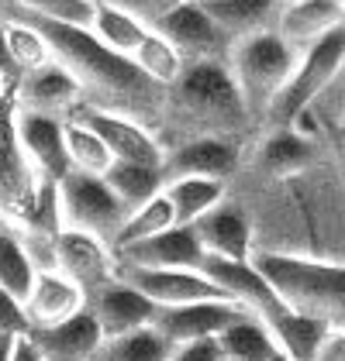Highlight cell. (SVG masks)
<instances>
[{"label":"cell","mask_w":345,"mask_h":361,"mask_svg":"<svg viewBox=\"0 0 345 361\" xmlns=\"http://www.w3.org/2000/svg\"><path fill=\"white\" fill-rule=\"evenodd\" d=\"M11 124H14V141H18L31 172L38 176V183H59L69 172L66 141H62V117L21 111L11 104Z\"/></svg>","instance_id":"cell-9"},{"label":"cell","mask_w":345,"mask_h":361,"mask_svg":"<svg viewBox=\"0 0 345 361\" xmlns=\"http://www.w3.org/2000/svg\"><path fill=\"white\" fill-rule=\"evenodd\" d=\"M14 107L66 121L76 107H83V93H80V83L52 59L14 80Z\"/></svg>","instance_id":"cell-14"},{"label":"cell","mask_w":345,"mask_h":361,"mask_svg":"<svg viewBox=\"0 0 345 361\" xmlns=\"http://www.w3.org/2000/svg\"><path fill=\"white\" fill-rule=\"evenodd\" d=\"M194 234L201 241L204 255H218V258H235V262H249L252 251H256V238H252V227L249 217L221 200L211 214H204L201 221L194 224Z\"/></svg>","instance_id":"cell-20"},{"label":"cell","mask_w":345,"mask_h":361,"mask_svg":"<svg viewBox=\"0 0 345 361\" xmlns=\"http://www.w3.org/2000/svg\"><path fill=\"white\" fill-rule=\"evenodd\" d=\"M38 276V269L31 265L28 251L21 245L18 231L0 227V289L7 296H14L18 303H25V296L31 293V282Z\"/></svg>","instance_id":"cell-34"},{"label":"cell","mask_w":345,"mask_h":361,"mask_svg":"<svg viewBox=\"0 0 345 361\" xmlns=\"http://www.w3.org/2000/svg\"><path fill=\"white\" fill-rule=\"evenodd\" d=\"M86 31H90L104 49L131 59V52L139 49V42L145 38L148 25H142V21L131 18V14H124L115 4H93V18H90V28Z\"/></svg>","instance_id":"cell-26"},{"label":"cell","mask_w":345,"mask_h":361,"mask_svg":"<svg viewBox=\"0 0 345 361\" xmlns=\"http://www.w3.org/2000/svg\"><path fill=\"white\" fill-rule=\"evenodd\" d=\"M315 155H317V141L297 135L293 128H276L262 145L259 162H262V169L269 176L287 179V176H297V172L315 166Z\"/></svg>","instance_id":"cell-24"},{"label":"cell","mask_w":345,"mask_h":361,"mask_svg":"<svg viewBox=\"0 0 345 361\" xmlns=\"http://www.w3.org/2000/svg\"><path fill=\"white\" fill-rule=\"evenodd\" d=\"M28 337L45 361H93L100 341H104V334H100L93 313L86 306L80 313H73L69 320H62V324L28 331Z\"/></svg>","instance_id":"cell-19"},{"label":"cell","mask_w":345,"mask_h":361,"mask_svg":"<svg viewBox=\"0 0 345 361\" xmlns=\"http://www.w3.org/2000/svg\"><path fill=\"white\" fill-rule=\"evenodd\" d=\"M166 107L207 128L204 135H221L249 121L225 62H187L180 80L166 90Z\"/></svg>","instance_id":"cell-3"},{"label":"cell","mask_w":345,"mask_h":361,"mask_svg":"<svg viewBox=\"0 0 345 361\" xmlns=\"http://www.w3.org/2000/svg\"><path fill=\"white\" fill-rule=\"evenodd\" d=\"M56 203H59V224L62 227H76L86 231L100 241H115L121 221L128 217V210L121 207L104 176H86V172H66L56 183Z\"/></svg>","instance_id":"cell-6"},{"label":"cell","mask_w":345,"mask_h":361,"mask_svg":"<svg viewBox=\"0 0 345 361\" xmlns=\"http://www.w3.org/2000/svg\"><path fill=\"white\" fill-rule=\"evenodd\" d=\"M62 141H66V159L69 172H86V176H104L115 166V155L107 152V145L93 128H86L80 117H66L62 121Z\"/></svg>","instance_id":"cell-27"},{"label":"cell","mask_w":345,"mask_h":361,"mask_svg":"<svg viewBox=\"0 0 345 361\" xmlns=\"http://www.w3.org/2000/svg\"><path fill=\"white\" fill-rule=\"evenodd\" d=\"M11 361H45V358L38 355V348L31 344L28 334H18L14 344H11Z\"/></svg>","instance_id":"cell-39"},{"label":"cell","mask_w":345,"mask_h":361,"mask_svg":"<svg viewBox=\"0 0 345 361\" xmlns=\"http://www.w3.org/2000/svg\"><path fill=\"white\" fill-rule=\"evenodd\" d=\"M218 358H221V348H218V341L211 337V341H190V344H176L166 361H218Z\"/></svg>","instance_id":"cell-36"},{"label":"cell","mask_w":345,"mask_h":361,"mask_svg":"<svg viewBox=\"0 0 345 361\" xmlns=\"http://www.w3.org/2000/svg\"><path fill=\"white\" fill-rule=\"evenodd\" d=\"M317 361H345V327H335L328 334V341L317 351Z\"/></svg>","instance_id":"cell-38"},{"label":"cell","mask_w":345,"mask_h":361,"mask_svg":"<svg viewBox=\"0 0 345 361\" xmlns=\"http://www.w3.org/2000/svg\"><path fill=\"white\" fill-rule=\"evenodd\" d=\"M242 310L231 300H201V303H183V306H156L152 327L176 344H190V341H211L228 327L231 320H238Z\"/></svg>","instance_id":"cell-13"},{"label":"cell","mask_w":345,"mask_h":361,"mask_svg":"<svg viewBox=\"0 0 345 361\" xmlns=\"http://www.w3.org/2000/svg\"><path fill=\"white\" fill-rule=\"evenodd\" d=\"M0 31H4V45H7V56L14 62V73L18 76L45 66V62H52L45 35L35 28L31 21L18 18V14H4L0 18Z\"/></svg>","instance_id":"cell-29"},{"label":"cell","mask_w":345,"mask_h":361,"mask_svg":"<svg viewBox=\"0 0 345 361\" xmlns=\"http://www.w3.org/2000/svg\"><path fill=\"white\" fill-rule=\"evenodd\" d=\"M86 310L93 313L97 327L104 337H117V334L148 327L156 317V303H148L135 286H128L124 279L115 272L104 286H97L93 293H86Z\"/></svg>","instance_id":"cell-16"},{"label":"cell","mask_w":345,"mask_h":361,"mask_svg":"<svg viewBox=\"0 0 345 361\" xmlns=\"http://www.w3.org/2000/svg\"><path fill=\"white\" fill-rule=\"evenodd\" d=\"M172 224H176L172 207H170V200H166V193L159 190L152 200H145L142 207L128 210V217L121 221L115 241H111V251L124 248V245H135V241H145V238H156V234L170 231Z\"/></svg>","instance_id":"cell-32"},{"label":"cell","mask_w":345,"mask_h":361,"mask_svg":"<svg viewBox=\"0 0 345 361\" xmlns=\"http://www.w3.org/2000/svg\"><path fill=\"white\" fill-rule=\"evenodd\" d=\"M235 169H238V148L228 135H194L180 141L176 148H166L163 183L180 176H207L225 183Z\"/></svg>","instance_id":"cell-15"},{"label":"cell","mask_w":345,"mask_h":361,"mask_svg":"<svg viewBox=\"0 0 345 361\" xmlns=\"http://www.w3.org/2000/svg\"><path fill=\"white\" fill-rule=\"evenodd\" d=\"M163 193L170 200L176 224H183V227H194L221 200H228L225 183L221 179H207V176H180V179H170V183H163Z\"/></svg>","instance_id":"cell-23"},{"label":"cell","mask_w":345,"mask_h":361,"mask_svg":"<svg viewBox=\"0 0 345 361\" xmlns=\"http://www.w3.org/2000/svg\"><path fill=\"white\" fill-rule=\"evenodd\" d=\"M273 21H276L273 31L297 52H304L317 38H324L328 31L345 25V7L328 4V0H290L280 11V18H273Z\"/></svg>","instance_id":"cell-21"},{"label":"cell","mask_w":345,"mask_h":361,"mask_svg":"<svg viewBox=\"0 0 345 361\" xmlns=\"http://www.w3.org/2000/svg\"><path fill=\"white\" fill-rule=\"evenodd\" d=\"M252 265L266 276L273 293L290 310L324 320L332 331L345 327V262L297 255V251L256 248Z\"/></svg>","instance_id":"cell-2"},{"label":"cell","mask_w":345,"mask_h":361,"mask_svg":"<svg viewBox=\"0 0 345 361\" xmlns=\"http://www.w3.org/2000/svg\"><path fill=\"white\" fill-rule=\"evenodd\" d=\"M117 276L135 286L148 303L156 306H183L201 300H228L201 269H135L117 265Z\"/></svg>","instance_id":"cell-11"},{"label":"cell","mask_w":345,"mask_h":361,"mask_svg":"<svg viewBox=\"0 0 345 361\" xmlns=\"http://www.w3.org/2000/svg\"><path fill=\"white\" fill-rule=\"evenodd\" d=\"M7 14H14V11H7ZM18 18H25V14H18ZM25 21H31L45 35L52 59L80 83L83 107L124 114L156 131V117L166 111V90L145 80L131 59L104 49L86 28L38 21V18H25Z\"/></svg>","instance_id":"cell-1"},{"label":"cell","mask_w":345,"mask_h":361,"mask_svg":"<svg viewBox=\"0 0 345 361\" xmlns=\"http://www.w3.org/2000/svg\"><path fill=\"white\" fill-rule=\"evenodd\" d=\"M25 331H28V324H25L21 303L0 289V334H14L18 337V334H25Z\"/></svg>","instance_id":"cell-37"},{"label":"cell","mask_w":345,"mask_h":361,"mask_svg":"<svg viewBox=\"0 0 345 361\" xmlns=\"http://www.w3.org/2000/svg\"><path fill=\"white\" fill-rule=\"evenodd\" d=\"M90 4H100V0H90Z\"/></svg>","instance_id":"cell-47"},{"label":"cell","mask_w":345,"mask_h":361,"mask_svg":"<svg viewBox=\"0 0 345 361\" xmlns=\"http://www.w3.org/2000/svg\"><path fill=\"white\" fill-rule=\"evenodd\" d=\"M69 117H80L86 128H93L100 141L107 145V152L115 155V162H135V166H148L163 172L166 145L159 141V135L148 124L115 111H97V107H76Z\"/></svg>","instance_id":"cell-7"},{"label":"cell","mask_w":345,"mask_h":361,"mask_svg":"<svg viewBox=\"0 0 345 361\" xmlns=\"http://www.w3.org/2000/svg\"><path fill=\"white\" fill-rule=\"evenodd\" d=\"M11 344H14V334H4L0 337V361H11Z\"/></svg>","instance_id":"cell-41"},{"label":"cell","mask_w":345,"mask_h":361,"mask_svg":"<svg viewBox=\"0 0 345 361\" xmlns=\"http://www.w3.org/2000/svg\"><path fill=\"white\" fill-rule=\"evenodd\" d=\"M214 341L221 348V358L228 361H269L276 355V344H273L269 331L252 313H242L238 320H231Z\"/></svg>","instance_id":"cell-28"},{"label":"cell","mask_w":345,"mask_h":361,"mask_svg":"<svg viewBox=\"0 0 345 361\" xmlns=\"http://www.w3.org/2000/svg\"><path fill=\"white\" fill-rule=\"evenodd\" d=\"M156 31L170 38L172 49L187 62H225L228 59L231 38L214 25V18L197 0H180L176 7H170L156 21Z\"/></svg>","instance_id":"cell-8"},{"label":"cell","mask_w":345,"mask_h":361,"mask_svg":"<svg viewBox=\"0 0 345 361\" xmlns=\"http://www.w3.org/2000/svg\"><path fill=\"white\" fill-rule=\"evenodd\" d=\"M170 351L172 344L148 324V327H139V331L104 337L93 361H166Z\"/></svg>","instance_id":"cell-31"},{"label":"cell","mask_w":345,"mask_h":361,"mask_svg":"<svg viewBox=\"0 0 345 361\" xmlns=\"http://www.w3.org/2000/svg\"><path fill=\"white\" fill-rule=\"evenodd\" d=\"M131 62H135V69L142 73L145 80H152V83L163 86V90H170V86L180 80L183 66H187V59L172 49L170 38H163L156 28L145 31L139 49L131 52Z\"/></svg>","instance_id":"cell-30"},{"label":"cell","mask_w":345,"mask_h":361,"mask_svg":"<svg viewBox=\"0 0 345 361\" xmlns=\"http://www.w3.org/2000/svg\"><path fill=\"white\" fill-rule=\"evenodd\" d=\"M269 361H290V358H283V355H280V351H276V355H273V358Z\"/></svg>","instance_id":"cell-45"},{"label":"cell","mask_w":345,"mask_h":361,"mask_svg":"<svg viewBox=\"0 0 345 361\" xmlns=\"http://www.w3.org/2000/svg\"><path fill=\"white\" fill-rule=\"evenodd\" d=\"M218 361H228V358H218Z\"/></svg>","instance_id":"cell-48"},{"label":"cell","mask_w":345,"mask_h":361,"mask_svg":"<svg viewBox=\"0 0 345 361\" xmlns=\"http://www.w3.org/2000/svg\"><path fill=\"white\" fill-rule=\"evenodd\" d=\"M201 272L228 296L231 303H238L242 310H249L256 320H269L273 313H280V310L287 306L276 293H273V286L266 282V276L252 265V258H249V262H235V258L204 255Z\"/></svg>","instance_id":"cell-10"},{"label":"cell","mask_w":345,"mask_h":361,"mask_svg":"<svg viewBox=\"0 0 345 361\" xmlns=\"http://www.w3.org/2000/svg\"><path fill=\"white\" fill-rule=\"evenodd\" d=\"M7 11L38 18V21L73 25V28H90V18H93L90 0H7Z\"/></svg>","instance_id":"cell-35"},{"label":"cell","mask_w":345,"mask_h":361,"mask_svg":"<svg viewBox=\"0 0 345 361\" xmlns=\"http://www.w3.org/2000/svg\"><path fill=\"white\" fill-rule=\"evenodd\" d=\"M156 4H159V7H163V14H166V11H170V7H176L180 0H156Z\"/></svg>","instance_id":"cell-44"},{"label":"cell","mask_w":345,"mask_h":361,"mask_svg":"<svg viewBox=\"0 0 345 361\" xmlns=\"http://www.w3.org/2000/svg\"><path fill=\"white\" fill-rule=\"evenodd\" d=\"M197 4L214 18V25L231 42H238L252 31H262L276 14V0H197Z\"/></svg>","instance_id":"cell-25"},{"label":"cell","mask_w":345,"mask_h":361,"mask_svg":"<svg viewBox=\"0 0 345 361\" xmlns=\"http://www.w3.org/2000/svg\"><path fill=\"white\" fill-rule=\"evenodd\" d=\"M11 80H7V76H4V73H0V107H4V100H7V90H11Z\"/></svg>","instance_id":"cell-42"},{"label":"cell","mask_w":345,"mask_h":361,"mask_svg":"<svg viewBox=\"0 0 345 361\" xmlns=\"http://www.w3.org/2000/svg\"><path fill=\"white\" fill-rule=\"evenodd\" d=\"M335 135L342 138V159H345V104H342V117H339V131Z\"/></svg>","instance_id":"cell-43"},{"label":"cell","mask_w":345,"mask_h":361,"mask_svg":"<svg viewBox=\"0 0 345 361\" xmlns=\"http://www.w3.org/2000/svg\"><path fill=\"white\" fill-rule=\"evenodd\" d=\"M104 183L121 200L124 210H135L163 190V172L148 166H135V162H115L104 172Z\"/></svg>","instance_id":"cell-33"},{"label":"cell","mask_w":345,"mask_h":361,"mask_svg":"<svg viewBox=\"0 0 345 361\" xmlns=\"http://www.w3.org/2000/svg\"><path fill=\"white\" fill-rule=\"evenodd\" d=\"M0 73L14 83L18 80V73H14V62H11V56H7V45H4V31H0Z\"/></svg>","instance_id":"cell-40"},{"label":"cell","mask_w":345,"mask_h":361,"mask_svg":"<svg viewBox=\"0 0 345 361\" xmlns=\"http://www.w3.org/2000/svg\"><path fill=\"white\" fill-rule=\"evenodd\" d=\"M259 324L269 331L276 351L290 361H317L321 344H324L328 334H332V327H328L324 320L308 317V313H297V310H290V306H283L280 313H273L269 320H259Z\"/></svg>","instance_id":"cell-22"},{"label":"cell","mask_w":345,"mask_h":361,"mask_svg":"<svg viewBox=\"0 0 345 361\" xmlns=\"http://www.w3.org/2000/svg\"><path fill=\"white\" fill-rule=\"evenodd\" d=\"M328 4H339V7H345V0H328Z\"/></svg>","instance_id":"cell-46"},{"label":"cell","mask_w":345,"mask_h":361,"mask_svg":"<svg viewBox=\"0 0 345 361\" xmlns=\"http://www.w3.org/2000/svg\"><path fill=\"white\" fill-rule=\"evenodd\" d=\"M0 337H4V334H0Z\"/></svg>","instance_id":"cell-49"},{"label":"cell","mask_w":345,"mask_h":361,"mask_svg":"<svg viewBox=\"0 0 345 361\" xmlns=\"http://www.w3.org/2000/svg\"><path fill=\"white\" fill-rule=\"evenodd\" d=\"M342 73H345V25H339L335 31H328L324 38H317L315 45H308L297 56V66L290 73L287 86L276 93V100L269 104L266 114L276 121V128H287L290 117L300 114L304 107H311Z\"/></svg>","instance_id":"cell-5"},{"label":"cell","mask_w":345,"mask_h":361,"mask_svg":"<svg viewBox=\"0 0 345 361\" xmlns=\"http://www.w3.org/2000/svg\"><path fill=\"white\" fill-rule=\"evenodd\" d=\"M56 272L76 282L80 289L93 293L97 286H104L107 279H115L117 258L107 241L76 231V227H59L56 231Z\"/></svg>","instance_id":"cell-12"},{"label":"cell","mask_w":345,"mask_h":361,"mask_svg":"<svg viewBox=\"0 0 345 361\" xmlns=\"http://www.w3.org/2000/svg\"><path fill=\"white\" fill-rule=\"evenodd\" d=\"M83 306H86L83 289H80L76 282H69L62 272L49 269V272H38V276H35L31 293L25 296L21 310H25L28 331H38V327H52V324L69 320V317L80 313Z\"/></svg>","instance_id":"cell-18"},{"label":"cell","mask_w":345,"mask_h":361,"mask_svg":"<svg viewBox=\"0 0 345 361\" xmlns=\"http://www.w3.org/2000/svg\"><path fill=\"white\" fill-rule=\"evenodd\" d=\"M297 49L287 45L273 28L252 31L238 42H231L228 66L231 80L238 86V97L249 114H266L269 104L276 100V93L287 86L290 73L297 66Z\"/></svg>","instance_id":"cell-4"},{"label":"cell","mask_w":345,"mask_h":361,"mask_svg":"<svg viewBox=\"0 0 345 361\" xmlns=\"http://www.w3.org/2000/svg\"><path fill=\"white\" fill-rule=\"evenodd\" d=\"M115 258L117 265H135V269H201L204 248L194 227L172 224L170 231H163L156 238L117 248Z\"/></svg>","instance_id":"cell-17"}]
</instances>
